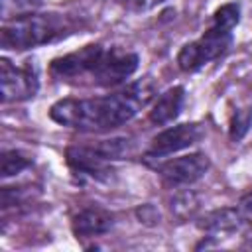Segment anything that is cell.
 I'll return each instance as SVG.
<instances>
[{
    "label": "cell",
    "mask_w": 252,
    "mask_h": 252,
    "mask_svg": "<svg viewBox=\"0 0 252 252\" xmlns=\"http://www.w3.org/2000/svg\"><path fill=\"white\" fill-rule=\"evenodd\" d=\"M248 242H250V246H252V232H250V236H248Z\"/></svg>",
    "instance_id": "ac0fdd59"
},
{
    "label": "cell",
    "mask_w": 252,
    "mask_h": 252,
    "mask_svg": "<svg viewBox=\"0 0 252 252\" xmlns=\"http://www.w3.org/2000/svg\"><path fill=\"white\" fill-rule=\"evenodd\" d=\"M205 136V130L197 122H185L177 126H169L163 132H159L148 150V156L152 158H165L171 154H177L181 150H187L195 146Z\"/></svg>",
    "instance_id": "8992f818"
},
{
    "label": "cell",
    "mask_w": 252,
    "mask_h": 252,
    "mask_svg": "<svg viewBox=\"0 0 252 252\" xmlns=\"http://www.w3.org/2000/svg\"><path fill=\"white\" fill-rule=\"evenodd\" d=\"M171 213L179 219V220H187L195 215V211L199 209V199L193 191H179L173 195L171 199Z\"/></svg>",
    "instance_id": "7c38bea8"
},
{
    "label": "cell",
    "mask_w": 252,
    "mask_h": 252,
    "mask_svg": "<svg viewBox=\"0 0 252 252\" xmlns=\"http://www.w3.org/2000/svg\"><path fill=\"white\" fill-rule=\"evenodd\" d=\"M63 33V22L53 14H28L2 26L0 43L4 49H32L53 41Z\"/></svg>",
    "instance_id": "7a4b0ae2"
},
{
    "label": "cell",
    "mask_w": 252,
    "mask_h": 252,
    "mask_svg": "<svg viewBox=\"0 0 252 252\" xmlns=\"http://www.w3.org/2000/svg\"><path fill=\"white\" fill-rule=\"evenodd\" d=\"M32 165V159L18 152V150H8L2 154V159H0V173L2 177H14L18 173H22L24 169H28Z\"/></svg>",
    "instance_id": "4fadbf2b"
},
{
    "label": "cell",
    "mask_w": 252,
    "mask_h": 252,
    "mask_svg": "<svg viewBox=\"0 0 252 252\" xmlns=\"http://www.w3.org/2000/svg\"><path fill=\"white\" fill-rule=\"evenodd\" d=\"M232 43V32L211 26L199 39L185 43L177 53V65L185 73L199 71L203 65L220 57Z\"/></svg>",
    "instance_id": "3957f363"
},
{
    "label": "cell",
    "mask_w": 252,
    "mask_h": 252,
    "mask_svg": "<svg viewBox=\"0 0 252 252\" xmlns=\"http://www.w3.org/2000/svg\"><path fill=\"white\" fill-rule=\"evenodd\" d=\"M209 167H211L209 156L201 154V152H193V154L173 158V159L159 163L158 171L165 183L179 187V185H191V183L199 181L209 171Z\"/></svg>",
    "instance_id": "52a82bcc"
},
{
    "label": "cell",
    "mask_w": 252,
    "mask_h": 252,
    "mask_svg": "<svg viewBox=\"0 0 252 252\" xmlns=\"http://www.w3.org/2000/svg\"><path fill=\"white\" fill-rule=\"evenodd\" d=\"M138 63H140V59L134 51L114 47V49L102 53L98 65L94 67V71L91 75H93L94 83H98L102 87H116L136 73Z\"/></svg>",
    "instance_id": "5b68a950"
},
{
    "label": "cell",
    "mask_w": 252,
    "mask_h": 252,
    "mask_svg": "<svg viewBox=\"0 0 252 252\" xmlns=\"http://www.w3.org/2000/svg\"><path fill=\"white\" fill-rule=\"evenodd\" d=\"M183 100H185V89L169 87L154 100L152 110H150V120L158 126H165L173 122L183 108Z\"/></svg>",
    "instance_id": "30bf717a"
},
{
    "label": "cell",
    "mask_w": 252,
    "mask_h": 252,
    "mask_svg": "<svg viewBox=\"0 0 252 252\" xmlns=\"http://www.w3.org/2000/svg\"><path fill=\"white\" fill-rule=\"evenodd\" d=\"M252 126V106H242L238 108L232 118H230V128H228V136L232 142H240L246 132Z\"/></svg>",
    "instance_id": "9a60e30c"
},
{
    "label": "cell",
    "mask_w": 252,
    "mask_h": 252,
    "mask_svg": "<svg viewBox=\"0 0 252 252\" xmlns=\"http://www.w3.org/2000/svg\"><path fill=\"white\" fill-rule=\"evenodd\" d=\"M112 215L100 207H89L83 209L73 219V234L77 238H93L98 234H104L112 228Z\"/></svg>",
    "instance_id": "9c48e42d"
},
{
    "label": "cell",
    "mask_w": 252,
    "mask_h": 252,
    "mask_svg": "<svg viewBox=\"0 0 252 252\" xmlns=\"http://www.w3.org/2000/svg\"><path fill=\"white\" fill-rule=\"evenodd\" d=\"M114 2L122 4V6L128 8V10H142V8H146V4H148V0H114Z\"/></svg>",
    "instance_id": "e0dca14e"
},
{
    "label": "cell",
    "mask_w": 252,
    "mask_h": 252,
    "mask_svg": "<svg viewBox=\"0 0 252 252\" xmlns=\"http://www.w3.org/2000/svg\"><path fill=\"white\" fill-rule=\"evenodd\" d=\"M156 94V85L150 77L138 79L118 93L94 98H61L49 108L53 122L85 130L100 132L126 124L132 120Z\"/></svg>",
    "instance_id": "6da1fadb"
},
{
    "label": "cell",
    "mask_w": 252,
    "mask_h": 252,
    "mask_svg": "<svg viewBox=\"0 0 252 252\" xmlns=\"http://www.w3.org/2000/svg\"><path fill=\"white\" fill-rule=\"evenodd\" d=\"M242 220L244 219L238 209L224 207V209H217L211 215H207L201 228L209 234V238H220V236H226V234H232L234 230H238Z\"/></svg>",
    "instance_id": "8fae6325"
},
{
    "label": "cell",
    "mask_w": 252,
    "mask_h": 252,
    "mask_svg": "<svg viewBox=\"0 0 252 252\" xmlns=\"http://www.w3.org/2000/svg\"><path fill=\"white\" fill-rule=\"evenodd\" d=\"M236 209L240 211V215H242L244 220H246V219H252V193L246 195V197L240 201V205H238Z\"/></svg>",
    "instance_id": "2e32d148"
},
{
    "label": "cell",
    "mask_w": 252,
    "mask_h": 252,
    "mask_svg": "<svg viewBox=\"0 0 252 252\" xmlns=\"http://www.w3.org/2000/svg\"><path fill=\"white\" fill-rule=\"evenodd\" d=\"M39 89L37 69L33 61L16 67L10 59H0V94L2 102H20L35 96Z\"/></svg>",
    "instance_id": "277c9868"
},
{
    "label": "cell",
    "mask_w": 252,
    "mask_h": 252,
    "mask_svg": "<svg viewBox=\"0 0 252 252\" xmlns=\"http://www.w3.org/2000/svg\"><path fill=\"white\" fill-rule=\"evenodd\" d=\"M238 22H240V4H238V2H228V4H222V6L213 14L211 26L232 32Z\"/></svg>",
    "instance_id": "5bb4252c"
},
{
    "label": "cell",
    "mask_w": 252,
    "mask_h": 252,
    "mask_svg": "<svg viewBox=\"0 0 252 252\" xmlns=\"http://www.w3.org/2000/svg\"><path fill=\"white\" fill-rule=\"evenodd\" d=\"M104 49L98 43H89L77 51H71L63 57H57L49 65V73L55 79H75L85 73H93L98 65Z\"/></svg>",
    "instance_id": "ba28073f"
}]
</instances>
